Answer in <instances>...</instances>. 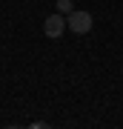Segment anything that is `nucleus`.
Wrapping results in <instances>:
<instances>
[{"label": "nucleus", "mask_w": 123, "mask_h": 129, "mask_svg": "<svg viewBox=\"0 0 123 129\" xmlns=\"http://www.w3.org/2000/svg\"><path fill=\"white\" fill-rule=\"evenodd\" d=\"M66 26L72 29L74 35H86V32H92V14L80 12V9H72L69 17H66Z\"/></svg>", "instance_id": "nucleus-1"}, {"label": "nucleus", "mask_w": 123, "mask_h": 129, "mask_svg": "<svg viewBox=\"0 0 123 129\" xmlns=\"http://www.w3.org/2000/svg\"><path fill=\"white\" fill-rule=\"evenodd\" d=\"M72 9H74V3H72V0H57V12H60V14H69Z\"/></svg>", "instance_id": "nucleus-3"}, {"label": "nucleus", "mask_w": 123, "mask_h": 129, "mask_svg": "<svg viewBox=\"0 0 123 129\" xmlns=\"http://www.w3.org/2000/svg\"><path fill=\"white\" fill-rule=\"evenodd\" d=\"M43 32H46V37H52V40H57L60 35L66 32V14H49V17L43 20Z\"/></svg>", "instance_id": "nucleus-2"}]
</instances>
